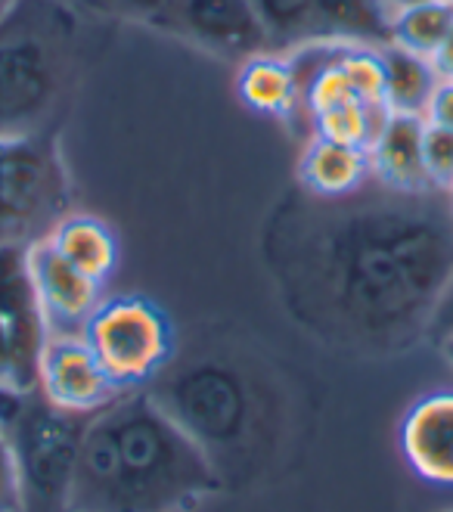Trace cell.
<instances>
[{
	"instance_id": "cell-8",
	"label": "cell",
	"mask_w": 453,
	"mask_h": 512,
	"mask_svg": "<svg viewBox=\"0 0 453 512\" xmlns=\"http://www.w3.org/2000/svg\"><path fill=\"white\" fill-rule=\"evenodd\" d=\"M153 395L177 419V426L193 435L208 454L215 444L233 441L246 429V391L221 367L187 370Z\"/></svg>"
},
{
	"instance_id": "cell-16",
	"label": "cell",
	"mask_w": 453,
	"mask_h": 512,
	"mask_svg": "<svg viewBox=\"0 0 453 512\" xmlns=\"http://www.w3.org/2000/svg\"><path fill=\"white\" fill-rule=\"evenodd\" d=\"M395 13L385 0H314L311 41H342L364 47H388Z\"/></svg>"
},
{
	"instance_id": "cell-26",
	"label": "cell",
	"mask_w": 453,
	"mask_h": 512,
	"mask_svg": "<svg viewBox=\"0 0 453 512\" xmlns=\"http://www.w3.org/2000/svg\"><path fill=\"white\" fill-rule=\"evenodd\" d=\"M447 336H453V274H450V280H447V286H444V292L438 298V305H435V311L429 317V329H426V339H432L438 345Z\"/></svg>"
},
{
	"instance_id": "cell-2",
	"label": "cell",
	"mask_w": 453,
	"mask_h": 512,
	"mask_svg": "<svg viewBox=\"0 0 453 512\" xmlns=\"http://www.w3.org/2000/svg\"><path fill=\"white\" fill-rule=\"evenodd\" d=\"M218 491L208 450L134 388L84 423L69 512H193Z\"/></svg>"
},
{
	"instance_id": "cell-30",
	"label": "cell",
	"mask_w": 453,
	"mask_h": 512,
	"mask_svg": "<svg viewBox=\"0 0 453 512\" xmlns=\"http://www.w3.org/2000/svg\"><path fill=\"white\" fill-rule=\"evenodd\" d=\"M122 4L134 13H143V16H153L159 19L165 13V7L171 4V0H122Z\"/></svg>"
},
{
	"instance_id": "cell-17",
	"label": "cell",
	"mask_w": 453,
	"mask_h": 512,
	"mask_svg": "<svg viewBox=\"0 0 453 512\" xmlns=\"http://www.w3.org/2000/svg\"><path fill=\"white\" fill-rule=\"evenodd\" d=\"M236 94L252 112L274 118H289L301 103V90L289 59L270 50L243 59V69L236 75Z\"/></svg>"
},
{
	"instance_id": "cell-28",
	"label": "cell",
	"mask_w": 453,
	"mask_h": 512,
	"mask_svg": "<svg viewBox=\"0 0 453 512\" xmlns=\"http://www.w3.org/2000/svg\"><path fill=\"white\" fill-rule=\"evenodd\" d=\"M28 395L32 391H22V388H13V385H0V432L10 435L13 426L19 423V416L28 404Z\"/></svg>"
},
{
	"instance_id": "cell-24",
	"label": "cell",
	"mask_w": 453,
	"mask_h": 512,
	"mask_svg": "<svg viewBox=\"0 0 453 512\" xmlns=\"http://www.w3.org/2000/svg\"><path fill=\"white\" fill-rule=\"evenodd\" d=\"M422 162H426V174L432 187L447 193L453 190V131L426 122L422 131Z\"/></svg>"
},
{
	"instance_id": "cell-27",
	"label": "cell",
	"mask_w": 453,
	"mask_h": 512,
	"mask_svg": "<svg viewBox=\"0 0 453 512\" xmlns=\"http://www.w3.org/2000/svg\"><path fill=\"white\" fill-rule=\"evenodd\" d=\"M426 122L432 125H441V128H450L453 131V78H441L435 94L426 106Z\"/></svg>"
},
{
	"instance_id": "cell-12",
	"label": "cell",
	"mask_w": 453,
	"mask_h": 512,
	"mask_svg": "<svg viewBox=\"0 0 453 512\" xmlns=\"http://www.w3.org/2000/svg\"><path fill=\"white\" fill-rule=\"evenodd\" d=\"M401 450L410 469L432 481L453 485V391H432L410 404L401 423Z\"/></svg>"
},
{
	"instance_id": "cell-36",
	"label": "cell",
	"mask_w": 453,
	"mask_h": 512,
	"mask_svg": "<svg viewBox=\"0 0 453 512\" xmlns=\"http://www.w3.org/2000/svg\"><path fill=\"white\" fill-rule=\"evenodd\" d=\"M450 512H453V509H450Z\"/></svg>"
},
{
	"instance_id": "cell-20",
	"label": "cell",
	"mask_w": 453,
	"mask_h": 512,
	"mask_svg": "<svg viewBox=\"0 0 453 512\" xmlns=\"http://www.w3.org/2000/svg\"><path fill=\"white\" fill-rule=\"evenodd\" d=\"M450 25H453V4H447V0L416 4V7L395 13V22H391V44L432 59V53L441 47L444 35L450 32Z\"/></svg>"
},
{
	"instance_id": "cell-4",
	"label": "cell",
	"mask_w": 453,
	"mask_h": 512,
	"mask_svg": "<svg viewBox=\"0 0 453 512\" xmlns=\"http://www.w3.org/2000/svg\"><path fill=\"white\" fill-rule=\"evenodd\" d=\"M103 373L118 391L143 388L165 373L177 351L171 314L146 295H103L81 326Z\"/></svg>"
},
{
	"instance_id": "cell-21",
	"label": "cell",
	"mask_w": 453,
	"mask_h": 512,
	"mask_svg": "<svg viewBox=\"0 0 453 512\" xmlns=\"http://www.w3.org/2000/svg\"><path fill=\"white\" fill-rule=\"evenodd\" d=\"M274 47H295L311 41L314 0H249Z\"/></svg>"
},
{
	"instance_id": "cell-7",
	"label": "cell",
	"mask_w": 453,
	"mask_h": 512,
	"mask_svg": "<svg viewBox=\"0 0 453 512\" xmlns=\"http://www.w3.org/2000/svg\"><path fill=\"white\" fill-rule=\"evenodd\" d=\"M25 249H0V385L35 391L50 323L28 277Z\"/></svg>"
},
{
	"instance_id": "cell-3",
	"label": "cell",
	"mask_w": 453,
	"mask_h": 512,
	"mask_svg": "<svg viewBox=\"0 0 453 512\" xmlns=\"http://www.w3.org/2000/svg\"><path fill=\"white\" fill-rule=\"evenodd\" d=\"M72 212V180L53 137H0V249L32 246Z\"/></svg>"
},
{
	"instance_id": "cell-5",
	"label": "cell",
	"mask_w": 453,
	"mask_h": 512,
	"mask_svg": "<svg viewBox=\"0 0 453 512\" xmlns=\"http://www.w3.org/2000/svg\"><path fill=\"white\" fill-rule=\"evenodd\" d=\"M81 435L84 423L78 413L53 407L41 395V388L28 395L19 423L7 435L22 472L25 512H69L81 457Z\"/></svg>"
},
{
	"instance_id": "cell-29",
	"label": "cell",
	"mask_w": 453,
	"mask_h": 512,
	"mask_svg": "<svg viewBox=\"0 0 453 512\" xmlns=\"http://www.w3.org/2000/svg\"><path fill=\"white\" fill-rule=\"evenodd\" d=\"M432 66L441 78H453V25H450V32L444 35L441 47L432 53Z\"/></svg>"
},
{
	"instance_id": "cell-35",
	"label": "cell",
	"mask_w": 453,
	"mask_h": 512,
	"mask_svg": "<svg viewBox=\"0 0 453 512\" xmlns=\"http://www.w3.org/2000/svg\"><path fill=\"white\" fill-rule=\"evenodd\" d=\"M447 4H453V0H447Z\"/></svg>"
},
{
	"instance_id": "cell-23",
	"label": "cell",
	"mask_w": 453,
	"mask_h": 512,
	"mask_svg": "<svg viewBox=\"0 0 453 512\" xmlns=\"http://www.w3.org/2000/svg\"><path fill=\"white\" fill-rule=\"evenodd\" d=\"M351 100H357V97H354V90H351L345 72L339 69V59H336L332 66L320 69V72L305 84V90H301V106H305V109L311 112V118L320 115V112H326V109L345 106V103H351Z\"/></svg>"
},
{
	"instance_id": "cell-11",
	"label": "cell",
	"mask_w": 453,
	"mask_h": 512,
	"mask_svg": "<svg viewBox=\"0 0 453 512\" xmlns=\"http://www.w3.org/2000/svg\"><path fill=\"white\" fill-rule=\"evenodd\" d=\"M25 261L50 333H81L84 320L103 301V283L66 261L47 243V236L25 249Z\"/></svg>"
},
{
	"instance_id": "cell-1",
	"label": "cell",
	"mask_w": 453,
	"mask_h": 512,
	"mask_svg": "<svg viewBox=\"0 0 453 512\" xmlns=\"http://www.w3.org/2000/svg\"><path fill=\"white\" fill-rule=\"evenodd\" d=\"M450 274L453 212L432 193H395L314 221L283 261L301 314L370 351L426 339Z\"/></svg>"
},
{
	"instance_id": "cell-13",
	"label": "cell",
	"mask_w": 453,
	"mask_h": 512,
	"mask_svg": "<svg viewBox=\"0 0 453 512\" xmlns=\"http://www.w3.org/2000/svg\"><path fill=\"white\" fill-rule=\"evenodd\" d=\"M422 131H426L422 115L391 112L382 134L376 137L370 149V168L391 193H435L426 162H422Z\"/></svg>"
},
{
	"instance_id": "cell-15",
	"label": "cell",
	"mask_w": 453,
	"mask_h": 512,
	"mask_svg": "<svg viewBox=\"0 0 453 512\" xmlns=\"http://www.w3.org/2000/svg\"><path fill=\"white\" fill-rule=\"evenodd\" d=\"M373 177L370 153L314 137L298 162V180L317 199H345Z\"/></svg>"
},
{
	"instance_id": "cell-25",
	"label": "cell",
	"mask_w": 453,
	"mask_h": 512,
	"mask_svg": "<svg viewBox=\"0 0 453 512\" xmlns=\"http://www.w3.org/2000/svg\"><path fill=\"white\" fill-rule=\"evenodd\" d=\"M0 512H25V488L13 441L0 432Z\"/></svg>"
},
{
	"instance_id": "cell-9",
	"label": "cell",
	"mask_w": 453,
	"mask_h": 512,
	"mask_svg": "<svg viewBox=\"0 0 453 512\" xmlns=\"http://www.w3.org/2000/svg\"><path fill=\"white\" fill-rule=\"evenodd\" d=\"M159 22L230 59H249L274 50L249 0H171Z\"/></svg>"
},
{
	"instance_id": "cell-14",
	"label": "cell",
	"mask_w": 453,
	"mask_h": 512,
	"mask_svg": "<svg viewBox=\"0 0 453 512\" xmlns=\"http://www.w3.org/2000/svg\"><path fill=\"white\" fill-rule=\"evenodd\" d=\"M47 243L97 283H109L122 264V243L109 221L90 212H69L47 233Z\"/></svg>"
},
{
	"instance_id": "cell-31",
	"label": "cell",
	"mask_w": 453,
	"mask_h": 512,
	"mask_svg": "<svg viewBox=\"0 0 453 512\" xmlns=\"http://www.w3.org/2000/svg\"><path fill=\"white\" fill-rule=\"evenodd\" d=\"M416 4H429V0H385V7H388L391 13H401V10L416 7Z\"/></svg>"
},
{
	"instance_id": "cell-32",
	"label": "cell",
	"mask_w": 453,
	"mask_h": 512,
	"mask_svg": "<svg viewBox=\"0 0 453 512\" xmlns=\"http://www.w3.org/2000/svg\"><path fill=\"white\" fill-rule=\"evenodd\" d=\"M441 354H444V360H447L450 370H453V336H447V339L441 342Z\"/></svg>"
},
{
	"instance_id": "cell-33",
	"label": "cell",
	"mask_w": 453,
	"mask_h": 512,
	"mask_svg": "<svg viewBox=\"0 0 453 512\" xmlns=\"http://www.w3.org/2000/svg\"><path fill=\"white\" fill-rule=\"evenodd\" d=\"M16 4V0H0V19H4L10 13V7Z\"/></svg>"
},
{
	"instance_id": "cell-18",
	"label": "cell",
	"mask_w": 453,
	"mask_h": 512,
	"mask_svg": "<svg viewBox=\"0 0 453 512\" xmlns=\"http://www.w3.org/2000/svg\"><path fill=\"white\" fill-rule=\"evenodd\" d=\"M379 50H382L385 72H388L385 106L391 112H404V115H426V106L441 81L432 59L413 50H404L398 44H388Z\"/></svg>"
},
{
	"instance_id": "cell-22",
	"label": "cell",
	"mask_w": 453,
	"mask_h": 512,
	"mask_svg": "<svg viewBox=\"0 0 453 512\" xmlns=\"http://www.w3.org/2000/svg\"><path fill=\"white\" fill-rule=\"evenodd\" d=\"M339 69L345 72L354 97L364 103H385V59L379 47H364V44H345L339 53Z\"/></svg>"
},
{
	"instance_id": "cell-19",
	"label": "cell",
	"mask_w": 453,
	"mask_h": 512,
	"mask_svg": "<svg viewBox=\"0 0 453 512\" xmlns=\"http://www.w3.org/2000/svg\"><path fill=\"white\" fill-rule=\"evenodd\" d=\"M388 115H391V109L385 103L351 100L345 106H336V109H326V112L314 115L311 122H314V137L370 153L376 137L382 134L385 122H388Z\"/></svg>"
},
{
	"instance_id": "cell-34",
	"label": "cell",
	"mask_w": 453,
	"mask_h": 512,
	"mask_svg": "<svg viewBox=\"0 0 453 512\" xmlns=\"http://www.w3.org/2000/svg\"><path fill=\"white\" fill-rule=\"evenodd\" d=\"M447 205H450V212H453V190H447Z\"/></svg>"
},
{
	"instance_id": "cell-6",
	"label": "cell",
	"mask_w": 453,
	"mask_h": 512,
	"mask_svg": "<svg viewBox=\"0 0 453 512\" xmlns=\"http://www.w3.org/2000/svg\"><path fill=\"white\" fill-rule=\"evenodd\" d=\"M59 53L35 32H16L0 19V137L44 134L59 97Z\"/></svg>"
},
{
	"instance_id": "cell-10",
	"label": "cell",
	"mask_w": 453,
	"mask_h": 512,
	"mask_svg": "<svg viewBox=\"0 0 453 512\" xmlns=\"http://www.w3.org/2000/svg\"><path fill=\"white\" fill-rule=\"evenodd\" d=\"M38 388L53 407L78 416L97 413L122 395L81 333H50L41 354Z\"/></svg>"
}]
</instances>
